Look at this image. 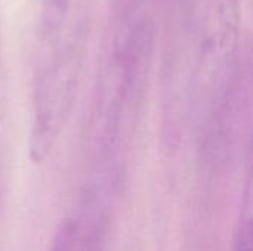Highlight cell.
<instances>
[{
	"mask_svg": "<svg viewBox=\"0 0 253 251\" xmlns=\"http://www.w3.org/2000/svg\"><path fill=\"white\" fill-rule=\"evenodd\" d=\"M84 37L83 25H74L65 38L61 33L47 43L53 50L37 72L30 135V154L36 163L49 155L67 121L77 87Z\"/></svg>",
	"mask_w": 253,
	"mask_h": 251,
	"instance_id": "6da1fadb",
	"label": "cell"
},
{
	"mask_svg": "<svg viewBox=\"0 0 253 251\" xmlns=\"http://www.w3.org/2000/svg\"><path fill=\"white\" fill-rule=\"evenodd\" d=\"M40 1V36L44 43L56 38L68 21L73 0H39Z\"/></svg>",
	"mask_w": 253,
	"mask_h": 251,
	"instance_id": "7a4b0ae2",
	"label": "cell"
},
{
	"mask_svg": "<svg viewBox=\"0 0 253 251\" xmlns=\"http://www.w3.org/2000/svg\"><path fill=\"white\" fill-rule=\"evenodd\" d=\"M74 238V226L71 222L62 223L59 231L56 232L53 243L50 246V251H71Z\"/></svg>",
	"mask_w": 253,
	"mask_h": 251,
	"instance_id": "3957f363",
	"label": "cell"
},
{
	"mask_svg": "<svg viewBox=\"0 0 253 251\" xmlns=\"http://www.w3.org/2000/svg\"><path fill=\"white\" fill-rule=\"evenodd\" d=\"M0 67H1V37H0Z\"/></svg>",
	"mask_w": 253,
	"mask_h": 251,
	"instance_id": "277c9868",
	"label": "cell"
}]
</instances>
